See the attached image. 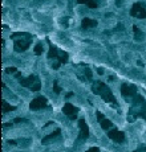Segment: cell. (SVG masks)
I'll use <instances>...</instances> for the list:
<instances>
[{
	"instance_id": "cell-1",
	"label": "cell",
	"mask_w": 146,
	"mask_h": 152,
	"mask_svg": "<svg viewBox=\"0 0 146 152\" xmlns=\"http://www.w3.org/2000/svg\"><path fill=\"white\" fill-rule=\"evenodd\" d=\"M93 91L96 94H100V95L102 97L106 102L116 103V99H114V97H113L112 91L109 90L108 87H106V85L102 84V82H97V84L93 86Z\"/></svg>"
},
{
	"instance_id": "cell-2",
	"label": "cell",
	"mask_w": 146,
	"mask_h": 152,
	"mask_svg": "<svg viewBox=\"0 0 146 152\" xmlns=\"http://www.w3.org/2000/svg\"><path fill=\"white\" fill-rule=\"evenodd\" d=\"M31 36L28 33H20V38L15 40V50L16 52H24L28 49V47L31 45Z\"/></svg>"
},
{
	"instance_id": "cell-3",
	"label": "cell",
	"mask_w": 146,
	"mask_h": 152,
	"mask_svg": "<svg viewBox=\"0 0 146 152\" xmlns=\"http://www.w3.org/2000/svg\"><path fill=\"white\" fill-rule=\"evenodd\" d=\"M130 15L134 17H138V19H146V8L143 7V4L136 3L130 11Z\"/></svg>"
},
{
	"instance_id": "cell-4",
	"label": "cell",
	"mask_w": 146,
	"mask_h": 152,
	"mask_svg": "<svg viewBox=\"0 0 146 152\" xmlns=\"http://www.w3.org/2000/svg\"><path fill=\"white\" fill-rule=\"evenodd\" d=\"M47 105H48V101L45 99V98H43V97H39V98L32 101L31 109L32 110H39V109H43V107H47Z\"/></svg>"
},
{
	"instance_id": "cell-5",
	"label": "cell",
	"mask_w": 146,
	"mask_h": 152,
	"mask_svg": "<svg viewBox=\"0 0 146 152\" xmlns=\"http://www.w3.org/2000/svg\"><path fill=\"white\" fill-rule=\"evenodd\" d=\"M108 136L112 140L117 142V143H122V142L125 140V135H124V132H121V131H118V130H112V131H109Z\"/></svg>"
},
{
	"instance_id": "cell-6",
	"label": "cell",
	"mask_w": 146,
	"mask_h": 152,
	"mask_svg": "<svg viewBox=\"0 0 146 152\" xmlns=\"http://www.w3.org/2000/svg\"><path fill=\"white\" fill-rule=\"evenodd\" d=\"M78 126H80V139H86L88 135H89V128H88V124L84 119H81L78 122Z\"/></svg>"
},
{
	"instance_id": "cell-7",
	"label": "cell",
	"mask_w": 146,
	"mask_h": 152,
	"mask_svg": "<svg viewBox=\"0 0 146 152\" xmlns=\"http://www.w3.org/2000/svg\"><path fill=\"white\" fill-rule=\"evenodd\" d=\"M76 112H77V109H75V106L71 105V103H65V106H64V114H66L71 119H76Z\"/></svg>"
},
{
	"instance_id": "cell-8",
	"label": "cell",
	"mask_w": 146,
	"mask_h": 152,
	"mask_svg": "<svg viewBox=\"0 0 146 152\" xmlns=\"http://www.w3.org/2000/svg\"><path fill=\"white\" fill-rule=\"evenodd\" d=\"M81 25H82V28L84 29H90V28L97 27V21L96 20H92V19L85 17V19H82V21H81Z\"/></svg>"
},
{
	"instance_id": "cell-9",
	"label": "cell",
	"mask_w": 146,
	"mask_h": 152,
	"mask_svg": "<svg viewBox=\"0 0 146 152\" xmlns=\"http://www.w3.org/2000/svg\"><path fill=\"white\" fill-rule=\"evenodd\" d=\"M20 79V84H21V86H25V87H32V84H33V81H36V77L35 75H29L28 78H19Z\"/></svg>"
},
{
	"instance_id": "cell-10",
	"label": "cell",
	"mask_w": 146,
	"mask_h": 152,
	"mask_svg": "<svg viewBox=\"0 0 146 152\" xmlns=\"http://www.w3.org/2000/svg\"><path fill=\"white\" fill-rule=\"evenodd\" d=\"M137 91L136 86H127L126 84H124L121 86V93L124 94V95H131V94H134Z\"/></svg>"
},
{
	"instance_id": "cell-11",
	"label": "cell",
	"mask_w": 146,
	"mask_h": 152,
	"mask_svg": "<svg viewBox=\"0 0 146 152\" xmlns=\"http://www.w3.org/2000/svg\"><path fill=\"white\" fill-rule=\"evenodd\" d=\"M78 4H86L89 8H92V10H94V8H97V1L96 0H77Z\"/></svg>"
},
{
	"instance_id": "cell-12",
	"label": "cell",
	"mask_w": 146,
	"mask_h": 152,
	"mask_svg": "<svg viewBox=\"0 0 146 152\" xmlns=\"http://www.w3.org/2000/svg\"><path fill=\"white\" fill-rule=\"evenodd\" d=\"M133 31H134V38H136L137 41H141L143 38V33L138 29V27L137 25H133Z\"/></svg>"
},
{
	"instance_id": "cell-13",
	"label": "cell",
	"mask_w": 146,
	"mask_h": 152,
	"mask_svg": "<svg viewBox=\"0 0 146 152\" xmlns=\"http://www.w3.org/2000/svg\"><path fill=\"white\" fill-rule=\"evenodd\" d=\"M101 127H102L104 130H108V128L112 127V122L109 121V119H102V121H101Z\"/></svg>"
},
{
	"instance_id": "cell-14",
	"label": "cell",
	"mask_w": 146,
	"mask_h": 152,
	"mask_svg": "<svg viewBox=\"0 0 146 152\" xmlns=\"http://www.w3.org/2000/svg\"><path fill=\"white\" fill-rule=\"evenodd\" d=\"M59 134H60V130H56V131H55V132L49 134L48 136H45V138H44V139H43V143H47L49 139H53V138H56L57 135H59Z\"/></svg>"
},
{
	"instance_id": "cell-15",
	"label": "cell",
	"mask_w": 146,
	"mask_h": 152,
	"mask_svg": "<svg viewBox=\"0 0 146 152\" xmlns=\"http://www.w3.org/2000/svg\"><path fill=\"white\" fill-rule=\"evenodd\" d=\"M12 110H15L13 106H10L7 102H3V114H6V112H8V111H12Z\"/></svg>"
},
{
	"instance_id": "cell-16",
	"label": "cell",
	"mask_w": 146,
	"mask_h": 152,
	"mask_svg": "<svg viewBox=\"0 0 146 152\" xmlns=\"http://www.w3.org/2000/svg\"><path fill=\"white\" fill-rule=\"evenodd\" d=\"M35 53H36L37 56H40L41 53H43V45H41V44H37V45L35 47Z\"/></svg>"
},
{
	"instance_id": "cell-17",
	"label": "cell",
	"mask_w": 146,
	"mask_h": 152,
	"mask_svg": "<svg viewBox=\"0 0 146 152\" xmlns=\"http://www.w3.org/2000/svg\"><path fill=\"white\" fill-rule=\"evenodd\" d=\"M53 90H55V93H57V94L61 93V89H60L59 85H57V81L53 82Z\"/></svg>"
},
{
	"instance_id": "cell-18",
	"label": "cell",
	"mask_w": 146,
	"mask_h": 152,
	"mask_svg": "<svg viewBox=\"0 0 146 152\" xmlns=\"http://www.w3.org/2000/svg\"><path fill=\"white\" fill-rule=\"evenodd\" d=\"M40 86H41L40 82H36V85L31 87V90H32V91H37V90H40Z\"/></svg>"
},
{
	"instance_id": "cell-19",
	"label": "cell",
	"mask_w": 146,
	"mask_h": 152,
	"mask_svg": "<svg viewBox=\"0 0 146 152\" xmlns=\"http://www.w3.org/2000/svg\"><path fill=\"white\" fill-rule=\"evenodd\" d=\"M85 74H86V77L89 78V79L92 78V71H90L89 69H86V70H85Z\"/></svg>"
},
{
	"instance_id": "cell-20",
	"label": "cell",
	"mask_w": 146,
	"mask_h": 152,
	"mask_svg": "<svg viewBox=\"0 0 146 152\" xmlns=\"http://www.w3.org/2000/svg\"><path fill=\"white\" fill-rule=\"evenodd\" d=\"M97 118H98V121H100V122L102 121V119H105V118H104V115L101 114V112H97Z\"/></svg>"
},
{
	"instance_id": "cell-21",
	"label": "cell",
	"mask_w": 146,
	"mask_h": 152,
	"mask_svg": "<svg viewBox=\"0 0 146 152\" xmlns=\"http://www.w3.org/2000/svg\"><path fill=\"white\" fill-rule=\"evenodd\" d=\"M16 71V68H8L7 69V73H15Z\"/></svg>"
},
{
	"instance_id": "cell-22",
	"label": "cell",
	"mask_w": 146,
	"mask_h": 152,
	"mask_svg": "<svg viewBox=\"0 0 146 152\" xmlns=\"http://www.w3.org/2000/svg\"><path fill=\"white\" fill-rule=\"evenodd\" d=\"M20 122H27L25 119H23V118H16L15 119V123H20Z\"/></svg>"
},
{
	"instance_id": "cell-23",
	"label": "cell",
	"mask_w": 146,
	"mask_h": 152,
	"mask_svg": "<svg viewBox=\"0 0 146 152\" xmlns=\"http://www.w3.org/2000/svg\"><path fill=\"white\" fill-rule=\"evenodd\" d=\"M86 152H98V148H97V147H93V148H90L89 151H86Z\"/></svg>"
},
{
	"instance_id": "cell-24",
	"label": "cell",
	"mask_w": 146,
	"mask_h": 152,
	"mask_svg": "<svg viewBox=\"0 0 146 152\" xmlns=\"http://www.w3.org/2000/svg\"><path fill=\"white\" fill-rule=\"evenodd\" d=\"M122 3H124V0H116V4H117V7H120Z\"/></svg>"
},
{
	"instance_id": "cell-25",
	"label": "cell",
	"mask_w": 146,
	"mask_h": 152,
	"mask_svg": "<svg viewBox=\"0 0 146 152\" xmlns=\"http://www.w3.org/2000/svg\"><path fill=\"white\" fill-rule=\"evenodd\" d=\"M97 73H98V74H104V70H102V69H98V71H97Z\"/></svg>"
},
{
	"instance_id": "cell-26",
	"label": "cell",
	"mask_w": 146,
	"mask_h": 152,
	"mask_svg": "<svg viewBox=\"0 0 146 152\" xmlns=\"http://www.w3.org/2000/svg\"><path fill=\"white\" fill-rule=\"evenodd\" d=\"M10 144H13V146H15L16 142H15V140H10Z\"/></svg>"
},
{
	"instance_id": "cell-27",
	"label": "cell",
	"mask_w": 146,
	"mask_h": 152,
	"mask_svg": "<svg viewBox=\"0 0 146 152\" xmlns=\"http://www.w3.org/2000/svg\"><path fill=\"white\" fill-rule=\"evenodd\" d=\"M134 152H138V151H134Z\"/></svg>"
}]
</instances>
